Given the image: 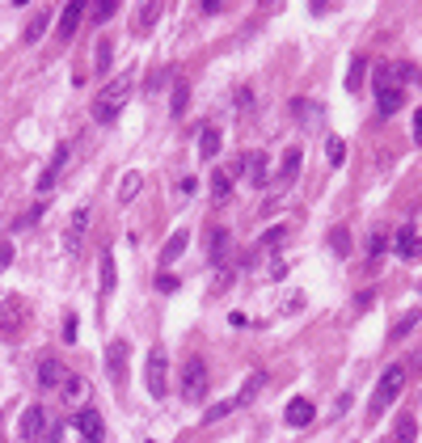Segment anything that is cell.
<instances>
[{
	"label": "cell",
	"mask_w": 422,
	"mask_h": 443,
	"mask_svg": "<svg viewBox=\"0 0 422 443\" xmlns=\"http://www.w3.org/2000/svg\"><path fill=\"white\" fill-rule=\"evenodd\" d=\"M25 325H30V308H25V300H21V296L0 300V338H4V342H17V338L25 334Z\"/></svg>",
	"instance_id": "6da1fadb"
},
{
	"label": "cell",
	"mask_w": 422,
	"mask_h": 443,
	"mask_svg": "<svg viewBox=\"0 0 422 443\" xmlns=\"http://www.w3.org/2000/svg\"><path fill=\"white\" fill-rule=\"evenodd\" d=\"M127 89H131V76H118L114 85H106L101 97L93 101V118H97V123H114L118 110H123V101H127Z\"/></svg>",
	"instance_id": "7a4b0ae2"
},
{
	"label": "cell",
	"mask_w": 422,
	"mask_h": 443,
	"mask_svg": "<svg viewBox=\"0 0 422 443\" xmlns=\"http://www.w3.org/2000/svg\"><path fill=\"white\" fill-rule=\"evenodd\" d=\"M402 389H406V368H402V363H393V368L380 376V385H376V397H372L368 414H372V418H376V414H385V406H393Z\"/></svg>",
	"instance_id": "3957f363"
},
{
	"label": "cell",
	"mask_w": 422,
	"mask_h": 443,
	"mask_svg": "<svg viewBox=\"0 0 422 443\" xmlns=\"http://www.w3.org/2000/svg\"><path fill=\"white\" fill-rule=\"evenodd\" d=\"M144 385H148V397H156V401L169 393V359H165V351H161V347H152V351H148Z\"/></svg>",
	"instance_id": "277c9868"
},
{
	"label": "cell",
	"mask_w": 422,
	"mask_h": 443,
	"mask_svg": "<svg viewBox=\"0 0 422 443\" xmlns=\"http://www.w3.org/2000/svg\"><path fill=\"white\" fill-rule=\"evenodd\" d=\"M207 397V363L203 359H186L182 363V401L199 406Z\"/></svg>",
	"instance_id": "5b68a950"
},
{
	"label": "cell",
	"mask_w": 422,
	"mask_h": 443,
	"mask_svg": "<svg viewBox=\"0 0 422 443\" xmlns=\"http://www.w3.org/2000/svg\"><path fill=\"white\" fill-rule=\"evenodd\" d=\"M127 355H131V347H127L123 338H114V342H110V351H106V372H110L114 389H123V385H127Z\"/></svg>",
	"instance_id": "8992f818"
},
{
	"label": "cell",
	"mask_w": 422,
	"mask_h": 443,
	"mask_svg": "<svg viewBox=\"0 0 422 443\" xmlns=\"http://www.w3.org/2000/svg\"><path fill=\"white\" fill-rule=\"evenodd\" d=\"M414 72H418V68L406 63V59H402V63H380V68H376V89H402V80H410Z\"/></svg>",
	"instance_id": "52a82bcc"
},
{
	"label": "cell",
	"mask_w": 422,
	"mask_h": 443,
	"mask_svg": "<svg viewBox=\"0 0 422 443\" xmlns=\"http://www.w3.org/2000/svg\"><path fill=\"white\" fill-rule=\"evenodd\" d=\"M21 443H42V431H46V414H42V406H30L25 414H21Z\"/></svg>",
	"instance_id": "ba28073f"
},
{
	"label": "cell",
	"mask_w": 422,
	"mask_h": 443,
	"mask_svg": "<svg viewBox=\"0 0 422 443\" xmlns=\"http://www.w3.org/2000/svg\"><path fill=\"white\" fill-rule=\"evenodd\" d=\"M76 431L85 435V443H101V439H106V423H101V414H97V410H89V406L80 410Z\"/></svg>",
	"instance_id": "9c48e42d"
},
{
	"label": "cell",
	"mask_w": 422,
	"mask_h": 443,
	"mask_svg": "<svg viewBox=\"0 0 422 443\" xmlns=\"http://www.w3.org/2000/svg\"><path fill=\"white\" fill-rule=\"evenodd\" d=\"M68 152H72L68 144H59V148H55V156H51V165H46V173L38 177V194H51V186L59 182V173H63V165H68Z\"/></svg>",
	"instance_id": "30bf717a"
},
{
	"label": "cell",
	"mask_w": 422,
	"mask_h": 443,
	"mask_svg": "<svg viewBox=\"0 0 422 443\" xmlns=\"http://www.w3.org/2000/svg\"><path fill=\"white\" fill-rule=\"evenodd\" d=\"M59 393H63V401H68V406H76V410H85V397H89V385H85V376H76V372H68V376L59 380Z\"/></svg>",
	"instance_id": "8fae6325"
},
{
	"label": "cell",
	"mask_w": 422,
	"mask_h": 443,
	"mask_svg": "<svg viewBox=\"0 0 422 443\" xmlns=\"http://www.w3.org/2000/svg\"><path fill=\"white\" fill-rule=\"evenodd\" d=\"M241 169H245L249 186H266V152H245L241 156Z\"/></svg>",
	"instance_id": "7c38bea8"
},
{
	"label": "cell",
	"mask_w": 422,
	"mask_h": 443,
	"mask_svg": "<svg viewBox=\"0 0 422 443\" xmlns=\"http://www.w3.org/2000/svg\"><path fill=\"white\" fill-rule=\"evenodd\" d=\"M63 376H68V372H63V363H59V359H46V355L38 359V385H42V389H59V380H63Z\"/></svg>",
	"instance_id": "4fadbf2b"
},
{
	"label": "cell",
	"mask_w": 422,
	"mask_h": 443,
	"mask_svg": "<svg viewBox=\"0 0 422 443\" xmlns=\"http://www.w3.org/2000/svg\"><path fill=\"white\" fill-rule=\"evenodd\" d=\"M80 17H85V4H76V0H72V4H63L59 25H55V30H59V38H72V34H76V25H80Z\"/></svg>",
	"instance_id": "5bb4252c"
},
{
	"label": "cell",
	"mask_w": 422,
	"mask_h": 443,
	"mask_svg": "<svg viewBox=\"0 0 422 443\" xmlns=\"http://www.w3.org/2000/svg\"><path fill=\"white\" fill-rule=\"evenodd\" d=\"M85 224H89V207H80V211L68 220V237H63V249H68V254H76V245H80V237H85Z\"/></svg>",
	"instance_id": "9a60e30c"
},
{
	"label": "cell",
	"mask_w": 422,
	"mask_h": 443,
	"mask_svg": "<svg viewBox=\"0 0 422 443\" xmlns=\"http://www.w3.org/2000/svg\"><path fill=\"white\" fill-rule=\"evenodd\" d=\"M397 254H402L406 262L418 258V228H414V224H402V228H397Z\"/></svg>",
	"instance_id": "2e32d148"
},
{
	"label": "cell",
	"mask_w": 422,
	"mask_h": 443,
	"mask_svg": "<svg viewBox=\"0 0 422 443\" xmlns=\"http://www.w3.org/2000/svg\"><path fill=\"white\" fill-rule=\"evenodd\" d=\"M300 161H304V156H300V148H287V152H283V165H279V186H292V182L300 177Z\"/></svg>",
	"instance_id": "e0dca14e"
},
{
	"label": "cell",
	"mask_w": 422,
	"mask_h": 443,
	"mask_svg": "<svg viewBox=\"0 0 422 443\" xmlns=\"http://www.w3.org/2000/svg\"><path fill=\"white\" fill-rule=\"evenodd\" d=\"M186 245H190V232H186V228H178V232L165 241V249H161V262H165V266H169V262H178Z\"/></svg>",
	"instance_id": "ac0fdd59"
},
{
	"label": "cell",
	"mask_w": 422,
	"mask_h": 443,
	"mask_svg": "<svg viewBox=\"0 0 422 443\" xmlns=\"http://www.w3.org/2000/svg\"><path fill=\"white\" fill-rule=\"evenodd\" d=\"M313 414H317V410H313V401H309V397H296V401L287 406V423H292V427H309V423H313Z\"/></svg>",
	"instance_id": "d6986e66"
},
{
	"label": "cell",
	"mask_w": 422,
	"mask_h": 443,
	"mask_svg": "<svg viewBox=\"0 0 422 443\" xmlns=\"http://www.w3.org/2000/svg\"><path fill=\"white\" fill-rule=\"evenodd\" d=\"M402 101H406V93L402 89H376V106H380V114L389 118V114H397L402 110Z\"/></svg>",
	"instance_id": "ffe728a7"
},
{
	"label": "cell",
	"mask_w": 422,
	"mask_h": 443,
	"mask_svg": "<svg viewBox=\"0 0 422 443\" xmlns=\"http://www.w3.org/2000/svg\"><path fill=\"white\" fill-rule=\"evenodd\" d=\"M110 59H114V38L101 34V38H97V51H93V68H97V72H110Z\"/></svg>",
	"instance_id": "44dd1931"
},
{
	"label": "cell",
	"mask_w": 422,
	"mask_h": 443,
	"mask_svg": "<svg viewBox=\"0 0 422 443\" xmlns=\"http://www.w3.org/2000/svg\"><path fill=\"white\" fill-rule=\"evenodd\" d=\"M364 76H368V59L355 55L351 68H347V93H359V89H364Z\"/></svg>",
	"instance_id": "7402d4cb"
},
{
	"label": "cell",
	"mask_w": 422,
	"mask_h": 443,
	"mask_svg": "<svg viewBox=\"0 0 422 443\" xmlns=\"http://www.w3.org/2000/svg\"><path fill=\"white\" fill-rule=\"evenodd\" d=\"M216 152H220V131H216V127H203V135H199V156H203V161H216Z\"/></svg>",
	"instance_id": "603a6c76"
},
{
	"label": "cell",
	"mask_w": 422,
	"mask_h": 443,
	"mask_svg": "<svg viewBox=\"0 0 422 443\" xmlns=\"http://www.w3.org/2000/svg\"><path fill=\"white\" fill-rule=\"evenodd\" d=\"M211 199H216V203H228V199H232V177H228L224 169L211 173Z\"/></svg>",
	"instance_id": "cb8c5ba5"
},
{
	"label": "cell",
	"mask_w": 422,
	"mask_h": 443,
	"mask_svg": "<svg viewBox=\"0 0 422 443\" xmlns=\"http://www.w3.org/2000/svg\"><path fill=\"white\" fill-rule=\"evenodd\" d=\"M207 249H211V262H224V254H228V228H211Z\"/></svg>",
	"instance_id": "d4e9b609"
},
{
	"label": "cell",
	"mask_w": 422,
	"mask_h": 443,
	"mask_svg": "<svg viewBox=\"0 0 422 443\" xmlns=\"http://www.w3.org/2000/svg\"><path fill=\"white\" fill-rule=\"evenodd\" d=\"M118 283V270H114V254H101V296H110Z\"/></svg>",
	"instance_id": "484cf974"
},
{
	"label": "cell",
	"mask_w": 422,
	"mask_h": 443,
	"mask_svg": "<svg viewBox=\"0 0 422 443\" xmlns=\"http://www.w3.org/2000/svg\"><path fill=\"white\" fill-rule=\"evenodd\" d=\"M46 25H51V17H46V13H34V17L25 21V34H21V38H25V42H38Z\"/></svg>",
	"instance_id": "4316f807"
},
{
	"label": "cell",
	"mask_w": 422,
	"mask_h": 443,
	"mask_svg": "<svg viewBox=\"0 0 422 443\" xmlns=\"http://www.w3.org/2000/svg\"><path fill=\"white\" fill-rule=\"evenodd\" d=\"M139 186H144V177H139V173H127V177L118 182V203H131V199L139 194Z\"/></svg>",
	"instance_id": "83f0119b"
},
{
	"label": "cell",
	"mask_w": 422,
	"mask_h": 443,
	"mask_svg": "<svg viewBox=\"0 0 422 443\" xmlns=\"http://www.w3.org/2000/svg\"><path fill=\"white\" fill-rule=\"evenodd\" d=\"M262 385H266V376H262V372H254V376L245 380V389H241V397H237V406H249V401H254V397L262 393Z\"/></svg>",
	"instance_id": "f1b7e54d"
},
{
	"label": "cell",
	"mask_w": 422,
	"mask_h": 443,
	"mask_svg": "<svg viewBox=\"0 0 422 443\" xmlns=\"http://www.w3.org/2000/svg\"><path fill=\"white\" fill-rule=\"evenodd\" d=\"M156 17H161V4H144V8L135 13V30H139V34H148Z\"/></svg>",
	"instance_id": "f546056e"
},
{
	"label": "cell",
	"mask_w": 422,
	"mask_h": 443,
	"mask_svg": "<svg viewBox=\"0 0 422 443\" xmlns=\"http://www.w3.org/2000/svg\"><path fill=\"white\" fill-rule=\"evenodd\" d=\"M190 106V89L186 85H173V101H169V110H173V118H182V110Z\"/></svg>",
	"instance_id": "4dcf8cb0"
},
{
	"label": "cell",
	"mask_w": 422,
	"mask_h": 443,
	"mask_svg": "<svg viewBox=\"0 0 422 443\" xmlns=\"http://www.w3.org/2000/svg\"><path fill=\"white\" fill-rule=\"evenodd\" d=\"M283 241H287V228H283V224H279V228H271V232H266V237H262V241H258V249H279V245H283Z\"/></svg>",
	"instance_id": "1f68e13d"
},
{
	"label": "cell",
	"mask_w": 422,
	"mask_h": 443,
	"mask_svg": "<svg viewBox=\"0 0 422 443\" xmlns=\"http://www.w3.org/2000/svg\"><path fill=\"white\" fill-rule=\"evenodd\" d=\"M330 245H334V254L347 258V254H351V237H347V228H334V232H330Z\"/></svg>",
	"instance_id": "d6a6232c"
},
{
	"label": "cell",
	"mask_w": 422,
	"mask_h": 443,
	"mask_svg": "<svg viewBox=\"0 0 422 443\" xmlns=\"http://www.w3.org/2000/svg\"><path fill=\"white\" fill-rule=\"evenodd\" d=\"M232 410H237V397H232V401H220V406H211V410H207L203 418H207V423H216V418H228Z\"/></svg>",
	"instance_id": "836d02e7"
},
{
	"label": "cell",
	"mask_w": 422,
	"mask_h": 443,
	"mask_svg": "<svg viewBox=\"0 0 422 443\" xmlns=\"http://www.w3.org/2000/svg\"><path fill=\"white\" fill-rule=\"evenodd\" d=\"M393 443H414V418H402V423H397V435H393Z\"/></svg>",
	"instance_id": "e575fe53"
},
{
	"label": "cell",
	"mask_w": 422,
	"mask_h": 443,
	"mask_svg": "<svg viewBox=\"0 0 422 443\" xmlns=\"http://www.w3.org/2000/svg\"><path fill=\"white\" fill-rule=\"evenodd\" d=\"M325 156H330V165H342V156H347V144H342V139H330V144H325Z\"/></svg>",
	"instance_id": "d590c367"
},
{
	"label": "cell",
	"mask_w": 422,
	"mask_h": 443,
	"mask_svg": "<svg viewBox=\"0 0 422 443\" xmlns=\"http://www.w3.org/2000/svg\"><path fill=\"white\" fill-rule=\"evenodd\" d=\"M414 325H418V313H406V317L397 321V330H393V338H406V334H410Z\"/></svg>",
	"instance_id": "8d00e7d4"
},
{
	"label": "cell",
	"mask_w": 422,
	"mask_h": 443,
	"mask_svg": "<svg viewBox=\"0 0 422 443\" xmlns=\"http://www.w3.org/2000/svg\"><path fill=\"white\" fill-rule=\"evenodd\" d=\"M89 13H93V21H110L114 17V4H93Z\"/></svg>",
	"instance_id": "74e56055"
},
{
	"label": "cell",
	"mask_w": 422,
	"mask_h": 443,
	"mask_svg": "<svg viewBox=\"0 0 422 443\" xmlns=\"http://www.w3.org/2000/svg\"><path fill=\"white\" fill-rule=\"evenodd\" d=\"M63 342H76V317L72 313L63 317Z\"/></svg>",
	"instance_id": "f35d334b"
},
{
	"label": "cell",
	"mask_w": 422,
	"mask_h": 443,
	"mask_svg": "<svg viewBox=\"0 0 422 443\" xmlns=\"http://www.w3.org/2000/svg\"><path fill=\"white\" fill-rule=\"evenodd\" d=\"M368 254H372V258H380V254H385V237H380V232L368 241Z\"/></svg>",
	"instance_id": "ab89813d"
},
{
	"label": "cell",
	"mask_w": 422,
	"mask_h": 443,
	"mask_svg": "<svg viewBox=\"0 0 422 443\" xmlns=\"http://www.w3.org/2000/svg\"><path fill=\"white\" fill-rule=\"evenodd\" d=\"M228 283H232V270H220V275H216V283H211V292H224Z\"/></svg>",
	"instance_id": "60d3db41"
},
{
	"label": "cell",
	"mask_w": 422,
	"mask_h": 443,
	"mask_svg": "<svg viewBox=\"0 0 422 443\" xmlns=\"http://www.w3.org/2000/svg\"><path fill=\"white\" fill-rule=\"evenodd\" d=\"M156 287H161V292H173V287H178V279H173V275H161V279H156Z\"/></svg>",
	"instance_id": "b9f144b4"
},
{
	"label": "cell",
	"mask_w": 422,
	"mask_h": 443,
	"mask_svg": "<svg viewBox=\"0 0 422 443\" xmlns=\"http://www.w3.org/2000/svg\"><path fill=\"white\" fill-rule=\"evenodd\" d=\"M8 262H13V245H0V270H4Z\"/></svg>",
	"instance_id": "7bdbcfd3"
},
{
	"label": "cell",
	"mask_w": 422,
	"mask_h": 443,
	"mask_svg": "<svg viewBox=\"0 0 422 443\" xmlns=\"http://www.w3.org/2000/svg\"><path fill=\"white\" fill-rule=\"evenodd\" d=\"M0 443H4V439H0Z\"/></svg>",
	"instance_id": "ee69618b"
}]
</instances>
